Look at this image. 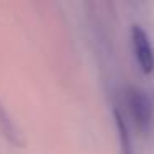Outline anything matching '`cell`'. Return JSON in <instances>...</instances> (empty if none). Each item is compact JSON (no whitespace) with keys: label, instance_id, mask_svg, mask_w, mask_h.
Wrapping results in <instances>:
<instances>
[{"label":"cell","instance_id":"1","mask_svg":"<svg viewBox=\"0 0 154 154\" xmlns=\"http://www.w3.org/2000/svg\"><path fill=\"white\" fill-rule=\"evenodd\" d=\"M124 103H126V109L133 121L134 129L143 136L147 134L152 124V103L147 93L139 86H126Z\"/></svg>","mask_w":154,"mask_h":154},{"label":"cell","instance_id":"2","mask_svg":"<svg viewBox=\"0 0 154 154\" xmlns=\"http://www.w3.org/2000/svg\"><path fill=\"white\" fill-rule=\"evenodd\" d=\"M131 45L141 71L144 75H151L154 71V50L146 30L141 25L131 27Z\"/></svg>","mask_w":154,"mask_h":154},{"label":"cell","instance_id":"3","mask_svg":"<svg viewBox=\"0 0 154 154\" xmlns=\"http://www.w3.org/2000/svg\"><path fill=\"white\" fill-rule=\"evenodd\" d=\"M0 131H2V134H4L10 143L17 144V146H22L20 133H18L17 126L14 124L12 118L8 116V113L5 111V108L2 106V103H0Z\"/></svg>","mask_w":154,"mask_h":154},{"label":"cell","instance_id":"4","mask_svg":"<svg viewBox=\"0 0 154 154\" xmlns=\"http://www.w3.org/2000/svg\"><path fill=\"white\" fill-rule=\"evenodd\" d=\"M114 121H116V129H118V136H119L123 154H133V146H131V139H129V133H128L126 121H124V118H123V114H121L119 109H114Z\"/></svg>","mask_w":154,"mask_h":154}]
</instances>
